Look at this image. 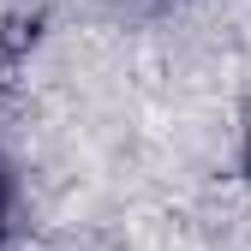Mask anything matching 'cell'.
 I'll list each match as a JSON object with an SVG mask.
<instances>
[{"instance_id": "cell-1", "label": "cell", "mask_w": 251, "mask_h": 251, "mask_svg": "<svg viewBox=\"0 0 251 251\" xmlns=\"http://www.w3.org/2000/svg\"><path fill=\"white\" fill-rule=\"evenodd\" d=\"M132 6H144V12H162V6H179V0H132Z\"/></svg>"}, {"instance_id": "cell-2", "label": "cell", "mask_w": 251, "mask_h": 251, "mask_svg": "<svg viewBox=\"0 0 251 251\" xmlns=\"http://www.w3.org/2000/svg\"><path fill=\"white\" fill-rule=\"evenodd\" d=\"M0 239H6V179H0Z\"/></svg>"}]
</instances>
